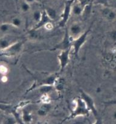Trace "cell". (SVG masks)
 Instances as JSON below:
<instances>
[{"instance_id":"1","label":"cell","mask_w":116,"mask_h":124,"mask_svg":"<svg viewBox=\"0 0 116 124\" xmlns=\"http://www.w3.org/2000/svg\"><path fill=\"white\" fill-rule=\"evenodd\" d=\"M76 107L74 110L71 113L67 119L75 118L77 116H89V110L87 107V105L80 97L77 98L75 101Z\"/></svg>"},{"instance_id":"2","label":"cell","mask_w":116,"mask_h":124,"mask_svg":"<svg viewBox=\"0 0 116 124\" xmlns=\"http://www.w3.org/2000/svg\"><path fill=\"white\" fill-rule=\"evenodd\" d=\"M80 98L84 101L88 108L89 109V111H91L96 121H99L100 117L99 116H98V111H97L95 103H94V100H93V98L89 94L83 91V90H80Z\"/></svg>"},{"instance_id":"3","label":"cell","mask_w":116,"mask_h":124,"mask_svg":"<svg viewBox=\"0 0 116 124\" xmlns=\"http://www.w3.org/2000/svg\"><path fill=\"white\" fill-rule=\"evenodd\" d=\"M91 27L88 28V30L85 31L84 33H82L79 36L75 39H73L71 43V47L73 48L74 50V54L76 56H78V54L79 53V51L80 48H82V46L85 44L86 41H87V38L90 32Z\"/></svg>"},{"instance_id":"4","label":"cell","mask_w":116,"mask_h":124,"mask_svg":"<svg viewBox=\"0 0 116 124\" xmlns=\"http://www.w3.org/2000/svg\"><path fill=\"white\" fill-rule=\"evenodd\" d=\"M75 0H67L65 3L64 8L61 16V21L59 22V26L63 27L67 24L72 13V7Z\"/></svg>"},{"instance_id":"5","label":"cell","mask_w":116,"mask_h":124,"mask_svg":"<svg viewBox=\"0 0 116 124\" xmlns=\"http://www.w3.org/2000/svg\"><path fill=\"white\" fill-rule=\"evenodd\" d=\"M73 39H71V37L70 36L68 32V30H65L64 36L62 39V41L60 42L59 44L56 45L52 50H66L69 48H72L71 43Z\"/></svg>"},{"instance_id":"6","label":"cell","mask_w":116,"mask_h":124,"mask_svg":"<svg viewBox=\"0 0 116 124\" xmlns=\"http://www.w3.org/2000/svg\"><path fill=\"white\" fill-rule=\"evenodd\" d=\"M71 48H69L66 50L61 51L60 54L58 55V59L59 61L61 72H62L67 67L70 62V54Z\"/></svg>"},{"instance_id":"7","label":"cell","mask_w":116,"mask_h":124,"mask_svg":"<svg viewBox=\"0 0 116 124\" xmlns=\"http://www.w3.org/2000/svg\"><path fill=\"white\" fill-rule=\"evenodd\" d=\"M52 20L50 19V18L48 16V15L46 13L45 11L43 10L42 12V17H41V20L39 21L38 22H37L36 25L35 27L33 28V30H37L39 28H41L42 27H44L47 23H48V22H50Z\"/></svg>"},{"instance_id":"8","label":"cell","mask_w":116,"mask_h":124,"mask_svg":"<svg viewBox=\"0 0 116 124\" xmlns=\"http://www.w3.org/2000/svg\"><path fill=\"white\" fill-rule=\"evenodd\" d=\"M102 15L108 21H113L116 19V12L114 10L111 9L106 7L102 10Z\"/></svg>"},{"instance_id":"9","label":"cell","mask_w":116,"mask_h":124,"mask_svg":"<svg viewBox=\"0 0 116 124\" xmlns=\"http://www.w3.org/2000/svg\"><path fill=\"white\" fill-rule=\"evenodd\" d=\"M22 43L21 42H18V43H12L8 48L5 49V51L7 53L10 54H16L19 53L22 48Z\"/></svg>"},{"instance_id":"10","label":"cell","mask_w":116,"mask_h":124,"mask_svg":"<svg viewBox=\"0 0 116 124\" xmlns=\"http://www.w3.org/2000/svg\"><path fill=\"white\" fill-rule=\"evenodd\" d=\"M70 31L73 36H78L82 34V28L78 23H73L70 28Z\"/></svg>"},{"instance_id":"11","label":"cell","mask_w":116,"mask_h":124,"mask_svg":"<svg viewBox=\"0 0 116 124\" xmlns=\"http://www.w3.org/2000/svg\"><path fill=\"white\" fill-rule=\"evenodd\" d=\"M83 11V7L80 3L74 4H73L72 7V13L76 16L82 15Z\"/></svg>"},{"instance_id":"12","label":"cell","mask_w":116,"mask_h":124,"mask_svg":"<svg viewBox=\"0 0 116 124\" xmlns=\"http://www.w3.org/2000/svg\"><path fill=\"white\" fill-rule=\"evenodd\" d=\"M21 119L23 123H30L32 121L33 117L30 113L27 110H24L22 111V115L21 116Z\"/></svg>"},{"instance_id":"13","label":"cell","mask_w":116,"mask_h":124,"mask_svg":"<svg viewBox=\"0 0 116 124\" xmlns=\"http://www.w3.org/2000/svg\"><path fill=\"white\" fill-rule=\"evenodd\" d=\"M46 13L48 15V16L50 18V19L52 21L54 20L57 17V13L56 11L54 9V8H52V7H47L45 10Z\"/></svg>"},{"instance_id":"14","label":"cell","mask_w":116,"mask_h":124,"mask_svg":"<svg viewBox=\"0 0 116 124\" xmlns=\"http://www.w3.org/2000/svg\"><path fill=\"white\" fill-rule=\"evenodd\" d=\"M12 44V43H11L7 39H2L0 40V49L3 51L5 50Z\"/></svg>"},{"instance_id":"15","label":"cell","mask_w":116,"mask_h":124,"mask_svg":"<svg viewBox=\"0 0 116 124\" xmlns=\"http://www.w3.org/2000/svg\"><path fill=\"white\" fill-rule=\"evenodd\" d=\"M53 89V85H43L41 88L39 90L41 93L45 95L47 93L49 92Z\"/></svg>"},{"instance_id":"16","label":"cell","mask_w":116,"mask_h":124,"mask_svg":"<svg viewBox=\"0 0 116 124\" xmlns=\"http://www.w3.org/2000/svg\"><path fill=\"white\" fill-rule=\"evenodd\" d=\"M22 24V21L20 18L16 17V18H13L12 19V22H11V25L14 27H19Z\"/></svg>"},{"instance_id":"17","label":"cell","mask_w":116,"mask_h":124,"mask_svg":"<svg viewBox=\"0 0 116 124\" xmlns=\"http://www.w3.org/2000/svg\"><path fill=\"white\" fill-rule=\"evenodd\" d=\"M21 9L22 10V12L26 13V12H28V11L30 10V4L28 3H27L26 1H24L21 3Z\"/></svg>"},{"instance_id":"18","label":"cell","mask_w":116,"mask_h":124,"mask_svg":"<svg viewBox=\"0 0 116 124\" xmlns=\"http://www.w3.org/2000/svg\"><path fill=\"white\" fill-rule=\"evenodd\" d=\"M41 17H42V12L39 10H36L34 12L33 14V18L35 21L38 22L39 21L41 20Z\"/></svg>"},{"instance_id":"19","label":"cell","mask_w":116,"mask_h":124,"mask_svg":"<svg viewBox=\"0 0 116 124\" xmlns=\"http://www.w3.org/2000/svg\"><path fill=\"white\" fill-rule=\"evenodd\" d=\"M10 26H12V25L7 24V23L1 24L0 25V31H1L2 33H6V32L9 31L10 28Z\"/></svg>"},{"instance_id":"20","label":"cell","mask_w":116,"mask_h":124,"mask_svg":"<svg viewBox=\"0 0 116 124\" xmlns=\"http://www.w3.org/2000/svg\"><path fill=\"white\" fill-rule=\"evenodd\" d=\"M8 72V69L4 65H0V74L6 75Z\"/></svg>"},{"instance_id":"21","label":"cell","mask_w":116,"mask_h":124,"mask_svg":"<svg viewBox=\"0 0 116 124\" xmlns=\"http://www.w3.org/2000/svg\"><path fill=\"white\" fill-rule=\"evenodd\" d=\"M47 110H45V109L43 108L42 107H41V108L39 109L38 110V115L40 116H45L46 114H47Z\"/></svg>"},{"instance_id":"22","label":"cell","mask_w":116,"mask_h":124,"mask_svg":"<svg viewBox=\"0 0 116 124\" xmlns=\"http://www.w3.org/2000/svg\"><path fill=\"white\" fill-rule=\"evenodd\" d=\"M97 4L104 6H108V0H95Z\"/></svg>"},{"instance_id":"23","label":"cell","mask_w":116,"mask_h":124,"mask_svg":"<svg viewBox=\"0 0 116 124\" xmlns=\"http://www.w3.org/2000/svg\"><path fill=\"white\" fill-rule=\"evenodd\" d=\"M56 85L55 88L58 90V91H60V90H62L63 87V83H62L61 82H59L58 83H56Z\"/></svg>"},{"instance_id":"24","label":"cell","mask_w":116,"mask_h":124,"mask_svg":"<svg viewBox=\"0 0 116 124\" xmlns=\"http://www.w3.org/2000/svg\"><path fill=\"white\" fill-rule=\"evenodd\" d=\"M105 104L107 105H116V99H115V100H111V101H107V102H105Z\"/></svg>"},{"instance_id":"25","label":"cell","mask_w":116,"mask_h":124,"mask_svg":"<svg viewBox=\"0 0 116 124\" xmlns=\"http://www.w3.org/2000/svg\"><path fill=\"white\" fill-rule=\"evenodd\" d=\"M44 27L47 30H51L52 28H53V26H52V24L51 23V22H48V23H47V24L44 26Z\"/></svg>"},{"instance_id":"26","label":"cell","mask_w":116,"mask_h":124,"mask_svg":"<svg viewBox=\"0 0 116 124\" xmlns=\"http://www.w3.org/2000/svg\"><path fill=\"white\" fill-rule=\"evenodd\" d=\"M26 2H27V3L30 4H33V2H35V1H36V0H24Z\"/></svg>"},{"instance_id":"27","label":"cell","mask_w":116,"mask_h":124,"mask_svg":"<svg viewBox=\"0 0 116 124\" xmlns=\"http://www.w3.org/2000/svg\"><path fill=\"white\" fill-rule=\"evenodd\" d=\"M112 116H113V118L114 119L115 121H116V110L113 113V115H112Z\"/></svg>"},{"instance_id":"28","label":"cell","mask_w":116,"mask_h":124,"mask_svg":"<svg viewBox=\"0 0 116 124\" xmlns=\"http://www.w3.org/2000/svg\"><path fill=\"white\" fill-rule=\"evenodd\" d=\"M42 0H36V1H38V2H41Z\"/></svg>"}]
</instances>
